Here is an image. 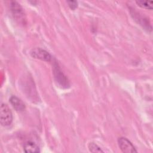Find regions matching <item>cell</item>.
<instances>
[{
	"label": "cell",
	"mask_w": 153,
	"mask_h": 153,
	"mask_svg": "<svg viewBox=\"0 0 153 153\" xmlns=\"http://www.w3.org/2000/svg\"><path fill=\"white\" fill-rule=\"evenodd\" d=\"M10 9L14 19L20 24H26V16L23 8L16 1L10 2Z\"/></svg>",
	"instance_id": "6da1fadb"
},
{
	"label": "cell",
	"mask_w": 153,
	"mask_h": 153,
	"mask_svg": "<svg viewBox=\"0 0 153 153\" xmlns=\"http://www.w3.org/2000/svg\"><path fill=\"white\" fill-rule=\"evenodd\" d=\"M13 121L12 112L5 103H2L0 109V123L2 126H8Z\"/></svg>",
	"instance_id": "7a4b0ae2"
},
{
	"label": "cell",
	"mask_w": 153,
	"mask_h": 153,
	"mask_svg": "<svg viewBox=\"0 0 153 153\" xmlns=\"http://www.w3.org/2000/svg\"><path fill=\"white\" fill-rule=\"evenodd\" d=\"M53 74L56 81L60 86L63 88H68L69 86L68 78L62 72L57 63H54L53 65Z\"/></svg>",
	"instance_id": "3957f363"
},
{
	"label": "cell",
	"mask_w": 153,
	"mask_h": 153,
	"mask_svg": "<svg viewBox=\"0 0 153 153\" xmlns=\"http://www.w3.org/2000/svg\"><path fill=\"white\" fill-rule=\"evenodd\" d=\"M30 54L32 57L45 62H50L52 59L51 54L48 51L41 48L37 47L33 48L30 51Z\"/></svg>",
	"instance_id": "277c9868"
},
{
	"label": "cell",
	"mask_w": 153,
	"mask_h": 153,
	"mask_svg": "<svg viewBox=\"0 0 153 153\" xmlns=\"http://www.w3.org/2000/svg\"><path fill=\"white\" fill-rule=\"evenodd\" d=\"M118 143L121 150L125 153H133L137 152L134 145L127 138L121 137L118 139Z\"/></svg>",
	"instance_id": "5b68a950"
},
{
	"label": "cell",
	"mask_w": 153,
	"mask_h": 153,
	"mask_svg": "<svg viewBox=\"0 0 153 153\" xmlns=\"http://www.w3.org/2000/svg\"><path fill=\"white\" fill-rule=\"evenodd\" d=\"M9 100L11 105L16 111L21 112L25 110V105L23 102V101L19 97L15 96H12L10 97Z\"/></svg>",
	"instance_id": "8992f818"
},
{
	"label": "cell",
	"mask_w": 153,
	"mask_h": 153,
	"mask_svg": "<svg viewBox=\"0 0 153 153\" xmlns=\"http://www.w3.org/2000/svg\"><path fill=\"white\" fill-rule=\"evenodd\" d=\"M23 150L25 152L27 153H38L40 152L39 146L35 142H33L32 141H27L24 144Z\"/></svg>",
	"instance_id": "52a82bcc"
},
{
	"label": "cell",
	"mask_w": 153,
	"mask_h": 153,
	"mask_svg": "<svg viewBox=\"0 0 153 153\" xmlns=\"http://www.w3.org/2000/svg\"><path fill=\"white\" fill-rule=\"evenodd\" d=\"M136 3L137 5L141 8L148 9V10H152V1H136Z\"/></svg>",
	"instance_id": "ba28073f"
},
{
	"label": "cell",
	"mask_w": 153,
	"mask_h": 153,
	"mask_svg": "<svg viewBox=\"0 0 153 153\" xmlns=\"http://www.w3.org/2000/svg\"><path fill=\"white\" fill-rule=\"evenodd\" d=\"M88 149L91 152H103V151L97 145L93 142L89 143Z\"/></svg>",
	"instance_id": "9c48e42d"
},
{
	"label": "cell",
	"mask_w": 153,
	"mask_h": 153,
	"mask_svg": "<svg viewBox=\"0 0 153 153\" xmlns=\"http://www.w3.org/2000/svg\"><path fill=\"white\" fill-rule=\"evenodd\" d=\"M67 3L68 4V5L71 8V9L73 10H75L78 6V2L76 1H67Z\"/></svg>",
	"instance_id": "30bf717a"
}]
</instances>
